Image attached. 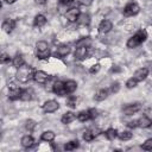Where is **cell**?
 <instances>
[{
    "label": "cell",
    "mask_w": 152,
    "mask_h": 152,
    "mask_svg": "<svg viewBox=\"0 0 152 152\" xmlns=\"http://www.w3.org/2000/svg\"><path fill=\"white\" fill-rule=\"evenodd\" d=\"M147 65H148V68H147V69H148V71H151V72H152V62H150Z\"/></svg>",
    "instance_id": "47"
},
{
    "label": "cell",
    "mask_w": 152,
    "mask_h": 152,
    "mask_svg": "<svg viewBox=\"0 0 152 152\" xmlns=\"http://www.w3.org/2000/svg\"><path fill=\"white\" fill-rule=\"evenodd\" d=\"M75 118H76V115H75L72 112H66V113L63 114L61 121H62V124H65V125H66V124L72 122V121L75 120Z\"/></svg>",
    "instance_id": "17"
},
{
    "label": "cell",
    "mask_w": 152,
    "mask_h": 152,
    "mask_svg": "<svg viewBox=\"0 0 152 152\" xmlns=\"http://www.w3.org/2000/svg\"><path fill=\"white\" fill-rule=\"evenodd\" d=\"M0 59H1V63H7V62H10V56L6 53H2Z\"/></svg>",
    "instance_id": "40"
},
{
    "label": "cell",
    "mask_w": 152,
    "mask_h": 152,
    "mask_svg": "<svg viewBox=\"0 0 152 152\" xmlns=\"http://www.w3.org/2000/svg\"><path fill=\"white\" fill-rule=\"evenodd\" d=\"M56 81H57L56 78H53V77H49V78H48V81L45 82V88H46V90L52 91V89H53V86H55Z\"/></svg>",
    "instance_id": "28"
},
{
    "label": "cell",
    "mask_w": 152,
    "mask_h": 152,
    "mask_svg": "<svg viewBox=\"0 0 152 152\" xmlns=\"http://www.w3.org/2000/svg\"><path fill=\"white\" fill-rule=\"evenodd\" d=\"M72 1H74V0H59V2H61L62 5H64V6H68V5H70Z\"/></svg>",
    "instance_id": "43"
},
{
    "label": "cell",
    "mask_w": 152,
    "mask_h": 152,
    "mask_svg": "<svg viewBox=\"0 0 152 152\" xmlns=\"http://www.w3.org/2000/svg\"><path fill=\"white\" fill-rule=\"evenodd\" d=\"M55 133L52 132V131H45V132H43L42 133V140H44V141H48V142H50V141H53V139H55Z\"/></svg>",
    "instance_id": "21"
},
{
    "label": "cell",
    "mask_w": 152,
    "mask_h": 152,
    "mask_svg": "<svg viewBox=\"0 0 152 152\" xmlns=\"http://www.w3.org/2000/svg\"><path fill=\"white\" fill-rule=\"evenodd\" d=\"M12 63H13V66H15V68H20V66L24 65L25 61H24V57H23L21 55H15V57H13Z\"/></svg>",
    "instance_id": "22"
},
{
    "label": "cell",
    "mask_w": 152,
    "mask_h": 152,
    "mask_svg": "<svg viewBox=\"0 0 152 152\" xmlns=\"http://www.w3.org/2000/svg\"><path fill=\"white\" fill-rule=\"evenodd\" d=\"M76 147H78V141H77V140H72V141H69V142H66V144H65V146H64V148H65L66 151H71V150H75Z\"/></svg>",
    "instance_id": "31"
},
{
    "label": "cell",
    "mask_w": 152,
    "mask_h": 152,
    "mask_svg": "<svg viewBox=\"0 0 152 152\" xmlns=\"http://www.w3.org/2000/svg\"><path fill=\"white\" fill-rule=\"evenodd\" d=\"M49 77H50V76H49L45 71H43V70H38V71L34 72L33 80H34L37 83H39V84H45V82L48 81Z\"/></svg>",
    "instance_id": "7"
},
{
    "label": "cell",
    "mask_w": 152,
    "mask_h": 152,
    "mask_svg": "<svg viewBox=\"0 0 152 152\" xmlns=\"http://www.w3.org/2000/svg\"><path fill=\"white\" fill-rule=\"evenodd\" d=\"M33 144H34V140H33V138H32L31 135H24V137L21 138V146H23V147L30 148V147L33 146Z\"/></svg>",
    "instance_id": "15"
},
{
    "label": "cell",
    "mask_w": 152,
    "mask_h": 152,
    "mask_svg": "<svg viewBox=\"0 0 152 152\" xmlns=\"http://www.w3.org/2000/svg\"><path fill=\"white\" fill-rule=\"evenodd\" d=\"M107 96H108V90H106V89H101V90H99V91L95 94L94 99H95L96 101H103V100L107 99Z\"/></svg>",
    "instance_id": "23"
},
{
    "label": "cell",
    "mask_w": 152,
    "mask_h": 152,
    "mask_svg": "<svg viewBox=\"0 0 152 152\" xmlns=\"http://www.w3.org/2000/svg\"><path fill=\"white\" fill-rule=\"evenodd\" d=\"M151 124H152L151 119H150L148 116H146V115L141 116V118L138 120V127H141V128H147V127L151 126Z\"/></svg>",
    "instance_id": "16"
},
{
    "label": "cell",
    "mask_w": 152,
    "mask_h": 152,
    "mask_svg": "<svg viewBox=\"0 0 152 152\" xmlns=\"http://www.w3.org/2000/svg\"><path fill=\"white\" fill-rule=\"evenodd\" d=\"M140 109H141L140 103H132V104H127L126 107H124L122 112L125 115H132V114H135L137 112H139Z\"/></svg>",
    "instance_id": "6"
},
{
    "label": "cell",
    "mask_w": 152,
    "mask_h": 152,
    "mask_svg": "<svg viewBox=\"0 0 152 152\" xmlns=\"http://www.w3.org/2000/svg\"><path fill=\"white\" fill-rule=\"evenodd\" d=\"M128 126H129L131 128H134V127H138V120H137V121H131V122L128 124Z\"/></svg>",
    "instance_id": "44"
},
{
    "label": "cell",
    "mask_w": 152,
    "mask_h": 152,
    "mask_svg": "<svg viewBox=\"0 0 152 152\" xmlns=\"http://www.w3.org/2000/svg\"><path fill=\"white\" fill-rule=\"evenodd\" d=\"M148 75V69L147 68H139L135 72H134V78L137 81H144Z\"/></svg>",
    "instance_id": "12"
},
{
    "label": "cell",
    "mask_w": 152,
    "mask_h": 152,
    "mask_svg": "<svg viewBox=\"0 0 152 152\" xmlns=\"http://www.w3.org/2000/svg\"><path fill=\"white\" fill-rule=\"evenodd\" d=\"M52 91L59 96H64L66 94V89H65V84L64 82H61V81H56L55 86H53V89Z\"/></svg>",
    "instance_id": "8"
},
{
    "label": "cell",
    "mask_w": 152,
    "mask_h": 152,
    "mask_svg": "<svg viewBox=\"0 0 152 152\" xmlns=\"http://www.w3.org/2000/svg\"><path fill=\"white\" fill-rule=\"evenodd\" d=\"M17 0H5V2H7V4H13V2H15Z\"/></svg>",
    "instance_id": "48"
},
{
    "label": "cell",
    "mask_w": 152,
    "mask_h": 152,
    "mask_svg": "<svg viewBox=\"0 0 152 152\" xmlns=\"http://www.w3.org/2000/svg\"><path fill=\"white\" fill-rule=\"evenodd\" d=\"M36 48H37V51H44V50L49 49V45L45 40H39V42H37Z\"/></svg>",
    "instance_id": "30"
},
{
    "label": "cell",
    "mask_w": 152,
    "mask_h": 152,
    "mask_svg": "<svg viewBox=\"0 0 152 152\" xmlns=\"http://www.w3.org/2000/svg\"><path fill=\"white\" fill-rule=\"evenodd\" d=\"M77 119L81 121V122H86L87 120L90 119V112L89 110H82L77 114Z\"/></svg>",
    "instance_id": "24"
},
{
    "label": "cell",
    "mask_w": 152,
    "mask_h": 152,
    "mask_svg": "<svg viewBox=\"0 0 152 152\" xmlns=\"http://www.w3.org/2000/svg\"><path fill=\"white\" fill-rule=\"evenodd\" d=\"M25 127H26V129H28V131H33V128L36 127V122H34L33 120H27Z\"/></svg>",
    "instance_id": "37"
},
{
    "label": "cell",
    "mask_w": 152,
    "mask_h": 152,
    "mask_svg": "<svg viewBox=\"0 0 152 152\" xmlns=\"http://www.w3.org/2000/svg\"><path fill=\"white\" fill-rule=\"evenodd\" d=\"M139 11H140V7H139L138 4H135V2H129L128 5L125 6V8H124V14H125L126 17H133V15L138 14Z\"/></svg>",
    "instance_id": "3"
},
{
    "label": "cell",
    "mask_w": 152,
    "mask_h": 152,
    "mask_svg": "<svg viewBox=\"0 0 152 152\" xmlns=\"http://www.w3.org/2000/svg\"><path fill=\"white\" fill-rule=\"evenodd\" d=\"M91 44V39L89 37H86V38H81L77 43H76V46H84V48H89Z\"/></svg>",
    "instance_id": "25"
},
{
    "label": "cell",
    "mask_w": 152,
    "mask_h": 152,
    "mask_svg": "<svg viewBox=\"0 0 152 152\" xmlns=\"http://www.w3.org/2000/svg\"><path fill=\"white\" fill-rule=\"evenodd\" d=\"M91 2H93V0H80V4L84 5V6H89V5H91Z\"/></svg>",
    "instance_id": "42"
},
{
    "label": "cell",
    "mask_w": 152,
    "mask_h": 152,
    "mask_svg": "<svg viewBox=\"0 0 152 152\" xmlns=\"http://www.w3.org/2000/svg\"><path fill=\"white\" fill-rule=\"evenodd\" d=\"M14 27H15V20L10 19V18L4 20V23H2V30H4L6 33H11Z\"/></svg>",
    "instance_id": "11"
},
{
    "label": "cell",
    "mask_w": 152,
    "mask_h": 152,
    "mask_svg": "<svg viewBox=\"0 0 152 152\" xmlns=\"http://www.w3.org/2000/svg\"><path fill=\"white\" fill-rule=\"evenodd\" d=\"M90 119H95L97 116V110L96 109H90Z\"/></svg>",
    "instance_id": "41"
},
{
    "label": "cell",
    "mask_w": 152,
    "mask_h": 152,
    "mask_svg": "<svg viewBox=\"0 0 152 152\" xmlns=\"http://www.w3.org/2000/svg\"><path fill=\"white\" fill-rule=\"evenodd\" d=\"M37 57L39 59H46V58H49L50 57V50L46 49L44 51H37Z\"/></svg>",
    "instance_id": "32"
},
{
    "label": "cell",
    "mask_w": 152,
    "mask_h": 152,
    "mask_svg": "<svg viewBox=\"0 0 152 152\" xmlns=\"http://www.w3.org/2000/svg\"><path fill=\"white\" fill-rule=\"evenodd\" d=\"M118 71H120V69H119V68H118L116 65L112 68V72H118Z\"/></svg>",
    "instance_id": "46"
},
{
    "label": "cell",
    "mask_w": 152,
    "mask_h": 152,
    "mask_svg": "<svg viewBox=\"0 0 152 152\" xmlns=\"http://www.w3.org/2000/svg\"><path fill=\"white\" fill-rule=\"evenodd\" d=\"M132 137H133V134H132L129 131H124V132H121V133L119 134V138H120V140H122V141H127V140L132 139Z\"/></svg>",
    "instance_id": "29"
},
{
    "label": "cell",
    "mask_w": 152,
    "mask_h": 152,
    "mask_svg": "<svg viewBox=\"0 0 152 152\" xmlns=\"http://www.w3.org/2000/svg\"><path fill=\"white\" fill-rule=\"evenodd\" d=\"M65 84V89H66V93H74L76 89H77V83L72 80H69L66 82H64Z\"/></svg>",
    "instance_id": "20"
},
{
    "label": "cell",
    "mask_w": 152,
    "mask_h": 152,
    "mask_svg": "<svg viewBox=\"0 0 152 152\" xmlns=\"http://www.w3.org/2000/svg\"><path fill=\"white\" fill-rule=\"evenodd\" d=\"M21 93H23V90L19 87H11L10 90H8V99L12 100V101L18 100V99H20Z\"/></svg>",
    "instance_id": "9"
},
{
    "label": "cell",
    "mask_w": 152,
    "mask_h": 152,
    "mask_svg": "<svg viewBox=\"0 0 152 152\" xmlns=\"http://www.w3.org/2000/svg\"><path fill=\"white\" fill-rule=\"evenodd\" d=\"M46 1H48V0H36V2H37L38 5H44V4H46Z\"/></svg>",
    "instance_id": "45"
},
{
    "label": "cell",
    "mask_w": 152,
    "mask_h": 152,
    "mask_svg": "<svg viewBox=\"0 0 152 152\" xmlns=\"http://www.w3.org/2000/svg\"><path fill=\"white\" fill-rule=\"evenodd\" d=\"M80 14H81V13H80V10H78L77 7H72V8L68 10V12L65 13V17H66V19H68L70 23H75V21H77Z\"/></svg>",
    "instance_id": "5"
},
{
    "label": "cell",
    "mask_w": 152,
    "mask_h": 152,
    "mask_svg": "<svg viewBox=\"0 0 152 152\" xmlns=\"http://www.w3.org/2000/svg\"><path fill=\"white\" fill-rule=\"evenodd\" d=\"M46 24V18L43 15V14H38L34 17V20H33V25L36 27H42Z\"/></svg>",
    "instance_id": "18"
},
{
    "label": "cell",
    "mask_w": 152,
    "mask_h": 152,
    "mask_svg": "<svg viewBox=\"0 0 152 152\" xmlns=\"http://www.w3.org/2000/svg\"><path fill=\"white\" fill-rule=\"evenodd\" d=\"M104 134H106V137H107L108 140H114V139L118 137V132H116V129H114V128L107 129Z\"/></svg>",
    "instance_id": "27"
},
{
    "label": "cell",
    "mask_w": 152,
    "mask_h": 152,
    "mask_svg": "<svg viewBox=\"0 0 152 152\" xmlns=\"http://www.w3.org/2000/svg\"><path fill=\"white\" fill-rule=\"evenodd\" d=\"M76 102H77L76 97H75V96H70V97L66 100V106L74 108V107H76Z\"/></svg>",
    "instance_id": "36"
},
{
    "label": "cell",
    "mask_w": 152,
    "mask_h": 152,
    "mask_svg": "<svg viewBox=\"0 0 152 152\" xmlns=\"http://www.w3.org/2000/svg\"><path fill=\"white\" fill-rule=\"evenodd\" d=\"M99 70H100V64H94V65H91V68L89 69V71H90L91 74H96Z\"/></svg>",
    "instance_id": "39"
},
{
    "label": "cell",
    "mask_w": 152,
    "mask_h": 152,
    "mask_svg": "<svg viewBox=\"0 0 152 152\" xmlns=\"http://www.w3.org/2000/svg\"><path fill=\"white\" fill-rule=\"evenodd\" d=\"M88 48H84V46H78L75 51V58L76 59H84L87 53H88Z\"/></svg>",
    "instance_id": "14"
},
{
    "label": "cell",
    "mask_w": 152,
    "mask_h": 152,
    "mask_svg": "<svg viewBox=\"0 0 152 152\" xmlns=\"http://www.w3.org/2000/svg\"><path fill=\"white\" fill-rule=\"evenodd\" d=\"M151 129H152V124H151Z\"/></svg>",
    "instance_id": "49"
},
{
    "label": "cell",
    "mask_w": 152,
    "mask_h": 152,
    "mask_svg": "<svg viewBox=\"0 0 152 152\" xmlns=\"http://www.w3.org/2000/svg\"><path fill=\"white\" fill-rule=\"evenodd\" d=\"M77 23L80 25H82V26H87L90 23V17L88 14H86V13H82V14H80V17L77 19Z\"/></svg>",
    "instance_id": "19"
},
{
    "label": "cell",
    "mask_w": 152,
    "mask_h": 152,
    "mask_svg": "<svg viewBox=\"0 0 152 152\" xmlns=\"http://www.w3.org/2000/svg\"><path fill=\"white\" fill-rule=\"evenodd\" d=\"M94 138H95V135H94V133L91 132V129L86 131V132H84V134H83V139H84L86 141H91Z\"/></svg>",
    "instance_id": "33"
},
{
    "label": "cell",
    "mask_w": 152,
    "mask_h": 152,
    "mask_svg": "<svg viewBox=\"0 0 152 152\" xmlns=\"http://www.w3.org/2000/svg\"><path fill=\"white\" fill-rule=\"evenodd\" d=\"M70 52V46L68 44H62L57 48V51H56V56L58 57H64L66 56L68 53Z\"/></svg>",
    "instance_id": "13"
},
{
    "label": "cell",
    "mask_w": 152,
    "mask_h": 152,
    "mask_svg": "<svg viewBox=\"0 0 152 152\" xmlns=\"http://www.w3.org/2000/svg\"><path fill=\"white\" fill-rule=\"evenodd\" d=\"M141 148H142V150H146V151H151V150H152V139H147V140L141 145Z\"/></svg>",
    "instance_id": "35"
},
{
    "label": "cell",
    "mask_w": 152,
    "mask_h": 152,
    "mask_svg": "<svg viewBox=\"0 0 152 152\" xmlns=\"http://www.w3.org/2000/svg\"><path fill=\"white\" fill-rule=\"evenodd\" d=\"M119 89H120V86H119V83H118V82L113 83V84H112V87H110V91H112V93H118V91H119Z\"/></svg>",
    "instance_id": "38"
},
{
    "label": "cell",
    "mask_w": 152,
    "mask_h": 152,
    "mask_svg": "<svg viewBox=\"0 0 152 152\" xmlns=\"http://www.w3.org/2000/svg\"><path fill=\"white\" fill-rule=\"evenodd\" d=\"M146 38H147L146 31L140 30V31H138L133 37H131V38L127 40V48H128V49H134V48L139 46L142 42H145Z\"/></svg>",
    "instance_id": "1"
},
{
    "label": "cell",
    "mask_w": 152,
    "mask_h": 152,
    "mask_svg": "<svg viewBox=\"0 0 152 152\" xmlns=\"http://www.w3.org/2000/svg\"><path fill=\"white\" fill-rule=\"evenodd\" d=\"M137 83H138V81H137L134 77H132V78H129V80L126 82V87H127L128 89H132V88H135V87H137Z\"/></svg>",
    "instance_id": "34"
},
{
    "label": "cell",
    "mask_w": 152,
    "mask_h": 152,
    "mask_svg": "<svg viewBox=\"0 0 152 152\" xmlns=\"http://www.w3.org/2000/svg\"><path fill=\"white\" fill-rule=\"evenodd\" d=\"M34 72H36V71H33L31 66H25V65H23V66L18 68L17 78H18L20 82L26 83V82H28L31 78H33Z\"/></svg>",
    "instance_id": "2"
},
{
    "label": "cell",
    "mask_w": 152,
    "mask_h": 152,
    "mask_svg": "<svg viewBox=\"0 0 152 152\" xmlns=\"http://www.w3.org/2000/svg\"><path fill=\"white\" fill-rule=\"evenodd\" d=\"M32 95H33V93H32L31 89H25V90H23V93H21L20 100H23V101H30V100L32 99Z\"/></svg>",
    "instance_id": "26"
},
{
    "label": "cell",
    "mask_w": 152,
    "mask_h": 152,
    "mask_svg": "<svg viewBox=\"0 0 152 152\" xmlns=\"http://www.w3.org/2000/svg\"><path fill=\"white\" fill-rule=\"evenodd\" d=\"M59 108V103L55 100H49L43 104V110L45 113H53Z\"/></svg>",
    "instance_id": "4"
},
{
    "label": "cell",
    "mask_w": 152,
    "mask_h": 152,
    "mask_svg": "<svg viewBox=\"0 0 152 152\" xmlns=\"http://www.w3.org/2000/svg\"><path fill=\"white\" fill-rule=\"evenodd\" d=\"M112 28H113V24H112L110 20H107V19L102 20L100 23V25H99V31L101 33H108Z\"/></svg>",
    "instance_id": "10"
}]
</instances>
